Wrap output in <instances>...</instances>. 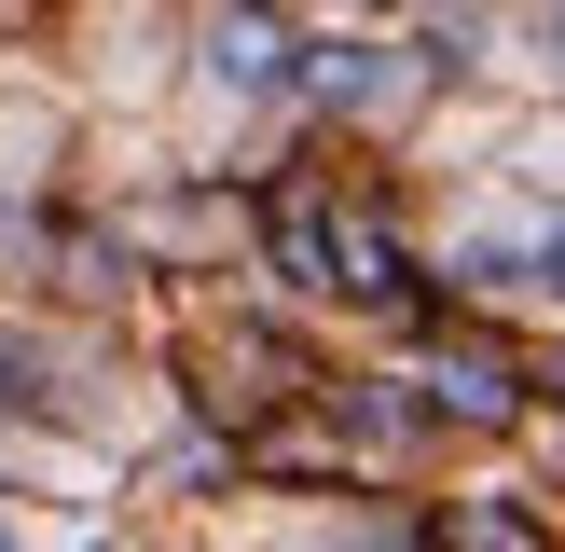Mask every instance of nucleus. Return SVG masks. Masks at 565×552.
Wrapping results in <instances>:
<instances>
[{
  "instance_id": "nucleus-1",
  "label": "nucleus",
  "mask_w": 565,
  "mask_h": 552,
  "mask_svg": "<svg viewBox=\"0 0 565 552\" xmlns=\"http://www.w3.org/2000/svg\"><path fill=\"white\" fill-rule=\"evenodd\" d=\"M207 83L235 110H276V97H303V42L263 14V0H221V14H207Z\"/></svg>"
},
{
  "instance_id": "nucleus-2",
  "label": "nucleus",
  "mask_w": 565,
  "mask_h": 552,
  "mask_svg": "<svg viewBox=\"0 0 565 552\" xmlns=\"http://www.w3.org/2000/svg\"><path fill=\"white\" fill-rule=\"evenodd\" d=\"M303 97H331V110H414V97H428V55H401V42H331V55H303Z\"/></svg>"
},
{
  "instance_id": "nucleus-3",
  "label": "nucleus",
  "mask_w": 565,
  "mask_h": 552,
  "mask_svg": "<svg viewBox=\"0 0 565 552\" xmlns=\"http://www.w3.org/2000/svg\"><path fill=\"white\" fill-rule=\"evenodd\" d=\"M524 290H552V304H565V208L539 221V276H524Z\"/></svg>"
},
{
  "instance_id": "nucleus-4",
  "label": "nucleus",
  "mask_w": 565,
  "mask_h": 552,
  "mask_svg": "<svg viewBox=\"0 0 565 552\" xmlns=\"http://www.w3.org/2000/svg\"><path fill=\"white\" fill-rule=\"evenodd\" d=\"M539 70L565 83V0H539Z\"/></svg>"
},
{
  "instance_id": "nucleus-5",
  "label": "nucleus",
  "mask_w": 565,
  "mask_h": 552,
  "mask_svg": "<svg viewBox=\"0 0 565 552\" xmlns=\"http://www.w3.org/2000/svg\"><path fill=\"white\" fill-rule=\"evenodd\" d=\"M331 14H345V28H401L414 0H331Z\"/></svg>"
}]
</instances>
